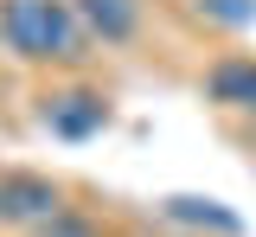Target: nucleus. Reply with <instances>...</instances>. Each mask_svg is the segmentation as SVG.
Returning a JSON list of instances; mask_svg holds the SVG:
<instances>
[{"instance_id": "nucleus-8", "label": "nucleus", "mask_w": 256, "mask_h": 237, "mask_svg": "<svg viewBox=\"0 0 256 237\" xmlns=\"http://www.w3.org/2000/svg\"><path fill=\"white\" fill-rule=\"evenodd\" d=\"M45 237H90V224H77V218H52Z\"/></svg>"}, {"instance_id": "nucleus-7", "label": "nucleus", "mask_w": 256, "mask_h": 237, "mask_svg": "<svg viewBox=\"0 0 256 237\" xmlns=\"http://www.w3.org/2000/svg\"><path fill=\"white\" fill-rule=\"evenodd\" d=\"M198 13H205L212 26H230V32L256 26V0H198Z\"/></svg>"}, {"instance_id": "nucleus-1", "label": "nucleus", "mask_w": 256, "mask_h": 237, "mask_svg": "<svg viewBox=\"0 0 256 237\" xmlns=\"http://www.w3.org/2000/svg\"><path fill=\"white\" fill-rule=\"evenodd\" d=\"M0 45L20 58H84V20L70 0H0Z\"/></svg>"}, {"instance_id": "nucleus-3", "label": "nucleus", "mask_w": 256, "mask_h": 237, "mask_svg": "<svg viewBox=\"0 0 256 237\" xmlns=\"http://www.w3.org/2000/svg\"><path fill=\"white\" fill-rule=\"evenodd\" d=\"M102 122H109V102L96 90H58V96H45V128L64 135V141H90Z\"/></svg>"}, {"instance_id": "nucleus-2", "label": "nucleus", "mask_w": 256, "mask_h": 237, "mask_svg": "<svg viewBox=\"0 0 256 237\" xmlns=\"http://www.w3.org/2000/svg\"><path fill=\"white\" fill-rule=\"evenodd\" d=\"M64 218L58 186L38 173H0V224H52Z\"/></svg>"}, {"instance_id": "nucleus-4", "label": "nucleus", "mask_w": 256, "mask_h": 237, "mask_svg": "<svg viewBox=\"0 0 256 237\" xmlns=\"http://www.w3.org/2000/svg\"><path fill=\"white\" fill-rule=\"evenodd\" d=\"M70 6L102 45H128L134 26H141V0H70Z\"/></svg>"}, {"instance_id": "nucleus-5", "label": "nucleus", "mask_w": 256, "mask_h": 237, "mask_svg": "<svg viewBox=\"0 0 256 237\" xmlns=\"http://www.w3.org/2000/svg\"><path fill=\"white\" fill-rule=\"evenodd\" d=\"M205 96L224 109H256V58H218L205 77Z\"/></svg>"}, {"instance_id": "nucleus-6", "label": "nucleus", "mask_w": 256, "mask_h": 237, "mask_svg": "<svg viewBox=\"0 0 256 237\" xmlns=\"http://www.w3.org/2000/svg\"><path fill=\"white\" fill-rule=\"evenodd\" d=\"M160 212H166L173 224H198V231H224V237L244 231V218H237V212H224L218 199H186V192H180V199H166Z\"/></svg>"}]
</instances>
